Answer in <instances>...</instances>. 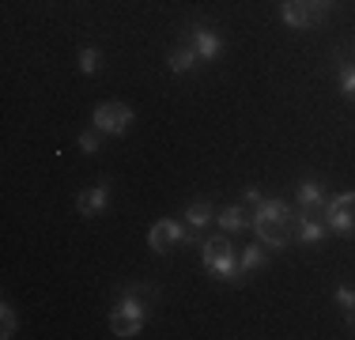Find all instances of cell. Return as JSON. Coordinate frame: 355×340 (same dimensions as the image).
I'll list each match as a JSON object with an SVG mask.
<instances>
[{"label":"cell","mask_w":355,"mask_h":340,"mask_svg":"<svg viewBox=\"0 0 355 340\" xmlns=\"http://www.w3.org/2000/svg\"><path fill=\"white\" fill-rule=\"evenodd\" d=\"M137 291L140 287H129V295L110 310V333L114 337H137L144 329V321H148V306L137 299Z\"/></svg>","instance_id":"1"},{"label":"cell","mask_w":355,"mask_h":340,"mask_svg":"<svg viewBox=\"0 0 355 340\" xmlns=\"http://www.w3.org/2000/svg\"><path fill=\"white\" fill-rule=\"evenodd\" d=\"M200 261H205V269L212 272L216 280H239L242 276V269L234 265V250H231V242H227V235L205 238V242H200Z\"/></svg>","instance_id":"2"},{"label":"cell","mask_w":355,"mask_h":340,"mask_svg":"<svg viewBox=\"0 0 355 340\" xmlns=\"http://www.w3.org/2000/svg\"><path fill=\"white\" fill-rule=\"evenodd\" d=\"M253 231L265 250H284L295 238V216H253Z\"/></svg>","instance_id":"3"},{"label":"cell","mask_w":355,"mask_h":340,"mask_svg":"<svg viewBox=\"0 0 355 340\" xmlns=\"http://www.w3.org/2000/svg\"><path fill=\"white\" fill-rule=\"evenodd\" d=\"M95 129L98 133H110V136H121L125 129H129V121H132V110L125 106V102H103V106L95 110Z\"/></svg>","instance_id":"4"},{"label":"cell","mask_w":355,"mask_h":340,"mask_svg":"<svg viewBox=\"0 0 355 340\" xmlns=\"http://www.w3.org/2000/svg\"><path fill=\"white\" fill-rule=\"evenodd\" d=\"M178 242H189V235L182 231V223H174V219H159V223H151V231H148L151 253H166Z\"/></svg>","instance_id":"5"},{"label":"cell","mask_w":355,"mask_h":340,"mask_svg":"<svg viewBox=\"0 0 355 340\" xmlns=\"http://www.w3.org/2000/svg\"><path fill=\"white\" fill-rule=\"evenodd\" d=\"M185 34H189V46L197 49V57H200V61H216V57H219V49H223L219 34H216L212 27H205V23H193V27L185 31Z\"/></svg>","instance_id":"6"},{"label":"cell","mask_w":355,"mask_h":340,"mask_svg":"<svg viewBox=\"0 0 355 340\" xmlns=\"http://www.w3.org/2000/svg\"><path fill=\"white\" fill-rule=\"evenodd\" d=\"M280 15H284L287 27H295V31H306V27H314V23L321 19V15L306 4V0H284V4H280Z\"/></svg>","instance_id":"7"},{"label":"cell","mask_w":355,"mask_h":340,"mask_svg":"<svg viewBox=\"0 0 355 340\" xmlns=\"http://www.w3.org/2000/svg\"><path fill=\"white\" fill-rule=\"evenodd\" d=\"M325 238V219H318L314 212H295V242L318 246Z\"/></svg>","instance_id":"8"},{"label":"cell","mask_w":355,"mask_h":340,"mask_svg":"<svg viewBox=\"0 0 355 340\" xmlns=\"http://www.w3.org/2000/svg\"><path fill=\"white\" fill-rule=\"evenodd\" d=\"M106 201H110V185L98 182V185H91V189H83L80 197H76V212L91 219V216H98V212H106Z\"/></svg>","instance_id":"9"},{"label":"cell","mask_w":355,"mask_h":340,"mask_svg":"<svg viewBox=\"0 0 355 340\" xmlns=\"http://www.w3.org/2000/svg\"><path fill=\"white\" fill-rule=\"evenodd\" d=\"M185 223H189V242H200V231L212 223V204L208 201H193L185 208Z\"/></svg>","instance_id":"10"},{"label":"cell","mask_w":355,"mask_h":340,"mask_svg":"<svg viewBox=\"0 0 355 340\" xmlns=\"http://www.w3.org/2000/svg\"><path fill=\"white\" fill-rule=\"evenodd\" d=\"M295 201H299V212H321V208H325V189H321L314 178H302Z\"/></svg>","instance_id":"11"},{"label":"cell","mask_w":355,"mask_h":340,"mask_svg":"<svg viewBox=\"0 0 355 340\" xmlns=\"http://www.w3.org/2000/svg\"><path fill=\"white\" fill-rule=\"evenodd\" d=\"M197 65H200V57H197V49H193V46H182V49H174V53L166 57V68H171L174 76H185V72H193Z\"/></svg>","instance_id":"12"},{"label":"cell","mask_w":355,"mask_h":340,"mask_svg":"<svg viewBox=\"0 0 355 340\" xmlns=\"http://www.w3.org/2000/svg\"><path fill=\"white\" fill-rule=\"evenodd\" d=\"M325 227L336 235H352L355 231V208H329L325 212Z\"/></svg>","instance_id":"13"},{"label":"cell","mask_w":355,"mask_h":340,"mask_svg":"<svg viewBox=\"0 0 355 340\" xmlns=\"http://www.w3.org/2000/svg\"><path fill=\"white\" fill-rule=\"evenodd\" d=\"M219 227H223V231H246L250 227V219H246V212H242V204H231V208H223L219 212Z\"/></svg>","instance_id":"14"},{"label":"cell","mask_w":355,"mask_h":340,"mask_svg":"<svg viewBox=\"0 0 355 340\" xmlns=\"http://www.w3.org/2000/svg\"><path fill=\"white\" fill-rule=\"evenodd\" d=\"M265 261H268L265 246H261V242H253V246H246V250H242V261H239V269H242V272H257L261 265H265Z\"/></svg>","instance_id":"15"},{"label":"cell","mask_w":355,"mask_h":340,"mask_svg":"<svg viewBox=\"0 0 355 340\" xmlns=\"http://www.w3.org/2000/svg\"><path fill=\"white\" fill-rule=\"evenodd\" d=\"M333 299L340 303V310H344V314H348V325H355V291H352V287H348V284H340V287L333 291Z\"/></svg>","instance_id":"16"},{"label":"cell","mask_w":355,"mask_h":340,"mask_svg":"<svg viewBox=\"0 0 355 340\" xmlns=\"http://www.w3.org/2000/svg\"><path fill=\"white\" fill-rule=\"evenodd\" d=\"M340 95L355 102V65H340Z\"/></svg>","instance_id":"17"},{"label":"cell","mask_w":355,"mask_h":340,"mask_svg":"<svg viewBox=\"0 0 355 340\" xmlns=\"http://www.w3.org/2000/svg\"><path fill=\"white\" fill-rule=\"evenodd\" d=\"M329 208H355V189H348V193H333V197H325V208H321V212H329Z\"/></svg>","instance_id":"18"},{"label":"cell","mask_w":355,"mask_h":340,"mask_svg":"<svg viewBox=\"0 0 355 340\" xmlns=\"http://www.w3.org/2000/svg\"><path fill=\"white\" fill-rule=\"evenodd\" d=\"M76 65H80V72L83 76H91V72H95V68H98V49H80V61H76Z\"/></svg>","instance_id":"19"},{"label":"cell","mask_w":355,"mask_h":340,"mask_svg":"<svg viewBox=\"0 0 355 340\" xmlns=\"http://www.w3.org/2000/svg\"><path fill=\"white\" fill-rule=\"evenodd\" d=\"M76 144H80L83 155H95V151H98V129L95 133H80V140H76Z\"/></svg>","instance_id":"20"},{"label":"cell","mask_w":355,"mask_h":340,"mask_svg":"<svg viewBox=\"0 0 355 340\" xmlns=\"http://www.w3.org/2000/svg\"><path fill=\"white\" fill-rule=\"evenodd\" d=\"M0 337H4V340L15 337V310H12L8 303H4V333H0Z\"/></svg>","instance_id":"21"},{"label":"cell","mask_w":355,"mask_h":340,"mask_svg":"<svg viewBox=\"0 0 355 340\" xmlns=\"http://www.w3.org/2000/svg\"><path fill=\"white\" fill-rule=\"evenodd\" d=\"M242 201H246V204H253V208H257V204L265 201V197H261V193H257V189H253V185H250V189L242 193Z\"/></svg>","instance_id":"22"},{"label":"cell","mask_w":355,"mask_h":340,"mask_svg":"<svg viewBox=\"0 0 355 340\" xmlns=\"http://www.w3.org/2000/svg\"><path fill=\"white\" fill-rule=\"evenodd\" d=\"M306 4H310V8H314V12H318V15H325V12H329V4H333V0H306Z\"/></svg>","instance_id":"23"}]
</instances>
